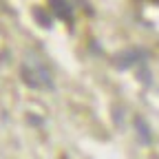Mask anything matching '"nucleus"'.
I'll return each mask as SVG.
<instances>
[{
  "label": "nucleus",
  "instance_id": "nucleus-2",
  "mask_svg": "<svg viewBox=\"0 0 159 159\" xmlns=\"http://www.w3.org/2000/svg\"><path fill=\"white\" fill-rule=\"evenodd\" d=\"M146 51H142V49H128V51H124V53H119L117 57H115V66L117 69H128V66H133V64H137V62H142V60H146Z\"/></svg>",
  "mask_w": 159,
  "mask_h": 159
},
{
  "label": "nucleus",
  "instance_id": "nucleus-1",
  "mask_svg": "<svg viewBox=\"0 0 159 159\" xmlns=\"http://www.w3.org/2000/svg\"><path fill=\"white\" fill-rule=\"evenodd\" d=\"M22 80L31 89H51V75L40 62H25L22 64Z\"/></svg>",
  "mask_w": 159,
  "mask_h": 159
},
{
  "label": "nucleus",
  "instance_id": "nucleus-3",
  "mask_svg": "<svg viewBox=\"0 0 159 159\" xmlns=\"http://www.w3.org/2000/svg\"><path fill=\"white\" fill-rule=\"evenodd\" d=\"M49 5H51L53 13H55L60 20H64V22L73 25V9H71V5L66 2V0H49Z\"/></svg>",
  "mask_w": 159,
  "mask_h": 159
},
{
  "label": "nucleus",
  "instance_id": "nucleus-5",
  "mask_svg": "<svg viewBox=\"0 0 159 159\" xmlns=\"http://www.w3.org/2000/svg\"><path fill=\"white\" fill-rule=\"evenodd\" d=\"M33 16H35L38 22H40V27H44V29H49V27H51V18H49L42 9H38V7H35V9H33Z\"/></svg>",
  "mask_w": 159,
  "mask_h": 159
},
{
  "label": "nucleus",
  "instance_id": "nucleus-4",
  "mask_svg": "<svg viewBox=\"0 0 159 159\" xmlns=\"http://www.w3.org/2000/svg\"><path fill=\"white\" fill-rule=\"evenodd\" d=\"M135 126H137L139 139H142L144 144H150V142H152V135H150V128H148V124L144 122L142 117H137V119H135Z\"/></svg>",
  "mask_w": 159,
  "mask_h": 159
},
{
  "label": "nucleus",
  "instance_id": "nucleus-6",
  "mask_svg": "<svg viewBox=\"0 0 159 159\" xmlns=\"http://www.w3.org/2000/svg\"><path fill=\"white\" fill-rule=\"evenodd\" d=\"M157 2H159V0H157Z\"/></svg>",
  "mask_w": 159,
  "mask_h": 159
}]
</instances>
